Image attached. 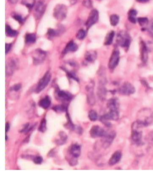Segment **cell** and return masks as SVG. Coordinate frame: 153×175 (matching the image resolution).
Wrapping results in <instances>:
<instances>
[{
  "label": "cell",
  "mask_w": 153,
  "mask_h": 175,
  "mask_svg": "<svg viewBox=\"0 0 153 175\" xmlns=\"http://www.w3.org/2000/svg\"><path fill=\"white\" fill-rule=\"evenodd\" d=\"M119 92L123 95L129 96L135 93V88L131 83L125 82L119 87Z\"/></svg>",
  "instance_id": "obj_7"
},
{
  "label": "cell",
  "mask_w": 153,
  "mask_h": 175,
  "mask_svg": "<svg viewBox=\"0 0 153 175\" xmlns=\"http://www.w3.org/2000/svg\"><path fill=\"white\" fill-rule=\"evenodd\" d=\"M36 40V36L33 33H28L26 35L25 41L26 43H33Z\"/></svg>",
  "instance_id": "obj_27"
},
{
  "label": "cell",
  "mask_w": 153,
  "mask_h": 175,
  "mask_svg": "<svg viewBox=\"0 0 153 175\" xmlns=\"http://www.w3.org/2000/svg\"><path fill=\"white\" fill-rule=\"evenodd\" d=\"M82 3L85 7L88 8L92 7V0H83Z\"/></svg>",
  "instance_id": "obj_39"
},
{
  "label": "cell",
  "mask_w": 153,
  "mask_h": 175,
  "mask_svg": "<svg viewBox=\"0 0 153 175\" xmlns=\"http://www.w3.org/2000/svg\"><path fill=\"white\" fill-rule=\"evenodd\" d=\"M55 150L56 149H55V148H54V149H53L51 150L50 152H49V153H48V156L50 157H53L55 156L56 151Z\"/></svg>",
  "instance_id": "obj_45"
},
{
  "label": "cell",
  "mask_w": 153,
  "mask_h": 175,
  "mask_svg": "<svg viewBox=\"0 0 153 175\" xmlns=\"http://www.w3.org/2000/svg\"><path fill=\"white\" fill-rule=\"evenodd\" d=\"M67 119H68V122L65 125V127H66L67 128L69 129L72 130H74L75 129V126L73 123L71 121V118H70V116L69 115L68 112V110L67 111Z\"/></svg>",
  "instance_id": "obj_30"
},
{
  "label": "cell",
  "mask_w": 153,
  "mask_h": 175,
  "mask_svg": "<svg viewBox=\"0 0 153 175\" xmlns=\"http://www.w3.org/2000/svg\"><path fill=\"white\" fill-rule=\"evenodd\" d=\"M131 37L128 32L124 30L119 32L116 37V43L119 46L128 51L131 45Z\"/></svg>",
  "instance_id": "obj_2"
},
{
  "label": "cell",
  "mask_w": 153,
  "mask_h": 175,
  "mask_svg": "<svg viewBox=\"0 0 153 175\" xmlns=\"http://www.w3.org/2000/svg\"><path fill=\"white\" fill-rule=\"evenodd\" d=\"M120 53L117 48H115L113 50L112 54L110 57L108 68L111 70H114L118 65L120 60Z\"/></svg>",
  "instance_id": "obj_5"
},
{
  "label": "cell",
  "mask_w": 153,
  "mask_h": 175,
  "mask_svg": "<svg viewBox=\"0 0 153 175\" xmlns=\"http://www.w3.org/2000/svg\"><path fill=\"white\" fill-rule=\"evenodd\" d=\"M5 33L7 36L10 37H15L17 34V31L13 30L10 26L5 25Z\"/></svg>",
  "instance_id": "obj_28"
},
{
  "label": "cell",
  "mask_w": 153,
  "mask_h": 175,
  "mask_svg": "<svg viewBox=\"0 0 153 175\" xmlns=\"http://www.w3.org/2000/svg\"><path fill=\"white\" fill-rule=\"evenodd\" d=\"M77 158H74V157H73V158H71L70 161H69V164H70L71 166H75L77 164V162H78Z\"/></svg>",
  "instance_id": "obj_43"
},
{
  "label": "cell",
  "mask_w": 153,
  "mask_h": 175,
  "mask_svg": "<svg viewBox=\"0 0 153 175\" xmlns=\"http://www.w3.org/2000/svg\"><path fill=\"white\" fill-rule=\"evenodd\" d=\"M149 32L153 36V22L150 25L149 27Z\"/></svg>",
  "instance_id": "obj_48"
},
{
  "label": "cell",
  "mask_w": 153,
  "mask_h": 175,
  "mask_svg": "<svg viewBox=\"0 0 153 175\" xmlns=\"http://www.w3.org/2000/svg\"><path fill=\"white\" fill-rule=\"evenodd\" d=\"M137 21L141 27L146 26L149 23V20L146 17H139L137 19Z\"/></svg>",
  "instance_id": "obj_32"
},
{
  "label": "cell",
  "mask_w": 153,
  "mask_h": 175,
  "mask_svg": "<svg viewBox=\"0 0 153 175\" xmlns=\"http://www.w3.org/2000/svg\"><path fill=\"white\" fill-rule=\"evenodd\" d=\"M107 105L110 110H118L119 107V100L116 98H112L108 101Z\"/></svg>",
  "instance_id": "obj_18"
},
{
  "label": "cell",
  "mask_w": 153,
  "mask_h": 175,
  "mask_svg": "<svg viewBox=\"0 0 153 175\" xmlns=\"http://www.w3.org/2000/svg\"><path fill=\"white\" fill-rule=\"evenodd\" d=\"M67 8L63 4H58L56 5L54 10V16L57 20H64L67 16Z\"/></svg>",
  "instance_id": "obj_4"
},
{
  "label": "cell",
  "mask_w": 153,
  "mask_h": 175,
  "mask_svg": "<svg viewBox=\"0 0 153 175\" xmlns=\"http://www.w3.org/2000/svg\"><path fill=\"white\" fill-rule=\"evenodd\" d=\"M105 84L100 83L99 86L97 88V94L98 98L101 100H104L107 97V90L105 87Z\"/></svg>",
  "instance_id": "obj_21"
},
{
  "label": "cell",
  "mask_w": 153,
  "mask_h": 175,
  "mask_svg": "<svg viewBox=\"0 0 153 175\" xmlns=\"http://www.w3.org/2000/svg\"><path fill=\"white\" fill-rule=\"evenodd\" d=\"M17 67L16 61L14 59H11L6 63V73L8 75H11Z\"/></svg>",
  "instance_id": "obj_16"
},
{
  "label": "cell",
  "mask_w": 153,
  "mask_h": 175,
  "mask_svg": "<svg viewBox=\"0 0 153 175\" xmlns=\"http://www.w3.org/2000/svg\"><path fill=\"white\" fill-rule=\"evenodd\" d=\"M33 162L35 164H40L43 162V158L41 156H38L35 157L33 159Z\"/></svg>",
  "instance_id": "obj_40"
},
{
  "label": "cell",
  "mask_w": 153,
  "mask_h": 175,
  "mask_svg": "<svg viewBox=\"0 0 153 175\" xmlns=\"http://www.w3.org/2000/svg\"><path fill=\"white\" fill-rule=\"evenodd\" d=\"M51 104V100L50 97L46 96L40 100L39 102V105L44 109H47Z\"/></svg>",
  "instance_id": "obj_24"
},
{
  "label": "cell",
  "mask_w": 153,
  "mask_h": 175,
  "mask_svg": "<svg viewBox=\"0 0 153 175\" xmlns=\"http://www.w3.org/2000/svg\"><path fill=\"white\" fill-rule=\"evenodd\" d=\"M137 2H140V3H145L149 1V0H136Z\"/></svg>",
  "instance_id": "obj_52"
},
{
  "label": "cell",
  "mask_w": 153,
  "mask_h": 175,
  "mask_svg": "<svg viewBox=\"0 0 153 175\" xmlns=\"http://www.w3.org/2000/svg\"><path fill=\"white\" fill-rule=\"evenodd\" d=\"M69 2L71 5H74L76 3L77 0H69Z\"/></svg>",
  "instance_id": "obj_51"
},
{
  "label": "cell",
  "mask_w": 153,
  "mask_h": 175,
  "mask_svg": "<svg viewBox=\"0 0 153 175\" xmlns=\"http://www.w3.org/2000/svg\"><path fill=\"white\" fill-rule=\"evenodd\" d=\"M77 49H78V46L76 45V44L74 43L73 41H71L69 43H68L62 53L64 55H65L69 52L76 51Z\"/></svg>",
  "instance_id": "obj_22"
},
{
  "label": "cell",
  "mask_w": 153,
  "mask_h": 175,
  "mask_svg": "<svg viewBox=\"0 0 153 175\" xmlns=\"http://www.w3.org/2000/svg\"><path fill=\"white\" fill-rule=\"evenodd\" d=\"M106 132L104 129L98 125L93 126L90 130V136L93 138L103 137Z\"/></svg>",
  "instance_id": "obj_12"
},
{
  "label": "cell",
  "mask_w": 153,
  "mask_h": 175,
  "mask_svg": "<svg viewBox=\"0 0 153 175\" xmlns=\"http://www.w3.org/2000/svg\"><path fill=\"white\" fill-rule=\"evenodd\" d=\"M119 112L118 110H110L109 112L101 117L100 120L105 125L107 126H110L111 124L108 121L109 120L116 121L119 119Z\"/></svg>",
  "instance_id": "obj_3"
},
{
  "label": "cell",
  "mask_w": 153,
  "mask_h": 175,
  "mask_svg": "<svg viewBox=\"0 0 153 175\" xmlns=\"http://www.w3.org/2000/svg\"><path fill=\"white\" fill-rule=\"evenodd\" d=\"M66 72L68 74V76L69 78H71V79H73L75 81H76L77 82H79L78 78H77V76L76 75V73L73 71H69L68 70L65 69Z\"/></svg>",
  "instance_id": "obj_36"
},
{
  "label": "cell",
  "mask_w": 153,
  "mask_h": 175,
  "mask_svg": "<svg viewBox=\"0 0 153 175\" xmlns=\"http://www.w3.org/2000/svg\"><path fill=\"white\" fill-rule=\"evenodd\" d=\"M97 57V53L94 51H89L86 52L85 58L86 61L89 62H93Z\"/></svg>",
  "instance_id": "obj_23"
},
{
  "label": "cell",
  "mask_w": 153,
  "mask_h": 175,
  "mask_svg": "<svg viewBox=\"0 0 153 175\" xmlns=\"http://www.w3.org/2000/svg\"><path fill=\"white\" fill-rule=\"evenodd\" d=\"M137 11L134 9H131L128 12V17H136L137 15Z\"/></svg>",
  "instance_id": "obj_41"
},
{
  "label": "cell",
  "mask_w": 153,
  "mask_h": 175,
  "mask_svg": "<svg viewBox=\"0 0 153 175\" xmlns=\"http://www.w3.org/2000/svg\"><path fill=\"white\" fill-rule=\"evenodd\" d=\"M46 6L43 2H38L35 7L34 14L36 18H40V17L42 16L44 11H46Z\"/></svg>",
  "instance_id": "obj_15"
},
{
  "label": "cell",
  "mask_w": 153,
  "mask_h": 175,
  "mask_svg": "<svg viewBox=\"0 0 153 175\" xmlns=\"http://www.w3.org/2000/svg\"><path fill=\"white\" fill-rule=\"evenodd\" d=\"M140 59L143 63H146L148 61V50L146 43L144 41H140Z\"/></svg>",
  "instance_id": "obj_13"
},
{
  "label": "cell",
  "mask_w": 153,
  "mask_h": 175,
  "mask_svg": "<svg viewBox=\"0 0 153 175\" xmlns=\"http://www.w3.org/2000/svg\"><path fill=\"white\" fill-rule=\"evenodd\" d=\"M21 88V85L20 84H15L12 87V89L15 91H18Z\"/></svg>",
  "instance_id": "obj_44"
},
{
  "label": "cell",
  "mask_w": 153,
  "mask_h": 175,
  "mask_svg": "<svg viewBox=\"0 0 153 175\" xmlns=\"http://www.w3.org/2000/svg\"><path fill=\"white\" fill-rule=\"evenodd\" d=\"M119 17L115 14L111 15L110 17V21L111 25L113 26H115L119 23Z\"/></svg>",
  "instance_id": "obj_29"
},
{
  "label": "cell",
  "mask_w": 153,
  "mask_h": 175,
  "mask_svg": "<svg viewBox=\"0 0 153 175\" xmlns=\"http://www.w3.org/2000/svg\"><path fill=\"white\" fill-rule=\"evenodd\" d=\"M10 125L9 123L8 122H7L6 124H5V132L7 133L8 132L9 130H10Z\"/></svg>",
  "instance_id": "obj_49"
},
{
  "label": "cell",
  "mask_w": 153,
  "mask_h": 175,
  "mask_svg": "<svg viewBox=\"0 0 153 175\" xmlns=\"http://www.w3.org/2000/svg\"><path fill=\"white\" fill-rule=\"evenodd\" d=\"M128 19L130 22L132 23H136L137 21V19H136V17H128Z\"/></svg>",
  "instance_id": "obj_47"
},
{
  "label": "cell",
  "mask_w": 153,
  "mask_h": 175,
  "mask_svg": "<svg viewBox=\"0 0 153 175\" xmlns=\"http://www.w3.org/2000/svg\"><path fill=\"white\" fill-rule=\"evenodd\" d=\"M99 19V13L97 10H92L88 17V19L86 22L85 25L87 29H89L96 23Z\"/></svg>",
  "instance_id": "obj_10"
},
{
  "label": "cell",
  "mask_w": 153,
  "mask_h": 175,
  "mask_svg": "<svg viewBox=\"0 0 153 175\" xmlns=\"http://www.w3.org/2000/svg\"><path fill=\"white\" fill-rule=\"evenodd\" d=\"M46 57V53L41 49L35 50L32 54L33 62L35 65H38L43 62Z\"/></svg>",
  "instance_id": "obj_8"
},
{
  "label": "cell",
  "mask_w": 153,
  "mask_h": 175,
  "mask_svg": "<svg viewBox=\"0 0 153 175\" xmlns=\"http://www.w3.org/2000/svg\"><path fill=\"white\" fill-rule=\"evenodd\" d=\"M115 35V33L114 31H111L107 34L105 39L104 45L109 46L111 45L113 42V39Z\"/></svg>",
  "instance_id": "obj_26"
},
{
  "label": "cell",
  "mask_w": 153,
  "mask_h": 175,
  "mask_svg": "<svg viewBox=\"0 0 153 175\" xmlns=\"http://www.w3.org/2000/svg\"><path fill=\"white\" fill-rule=\"evenodd\" d=\"M88 117H89V119L91 121L94 122V121H96L97 119V117H98L97 112L94 110H91L89 111Z\"/></svg>",
  "instance_id": "obj_31"
},
{
  "label": "cell",
  "mask_w": 153,
  "mask_h": 175,
  "mask_svg": "<svg viewBox=\"0 0 153 175\" xmlns=\"http://www.w3.org/2000/svg\"><path fill=\"white\" fill-rule=\"evenodd\" d=\"M51 78V75L49 71H47L38 83L37 88L36 89V93L40 92L46 87L50 81Z\"/></svg>",
  "instance_id": "obj_6"
},
{
  "label": "cell",
  "mask_w": 153,
  "mask_h": 175,
  "mask_svg": "<svg viewBox=\"0 0 153 175\" xmlns=\"http://www.w3.org/2000/svg\"><path fill=\"white\" fill-rule=\"evenodd\" d=\"M76 38L79 40H83L86 36V32L83 29H80L77 32Z\"/></svg>",
  "instance_id": "obj_37"
},
{
  "label": "cell",
  "mask_w": 153,
  "mask_h": 175,
  "mask_svg": "<svg viewBox=\"0 0 153 175\" xmlns=\"http://www.w3.org/2000/svg\"><path fill=\"white\" fill-rule=\"evenodd\" d=\"M69 151L72 156L76 158H78L81 154V147L79 144H75L72 145Z\"/></svg>",
  "instance_id": "obj_20"
},
{
  "label": "cell",
  "mask_w": 153,
  "mask_h": 175,
  "mask_svg": "<svg viewBox=\"0 0 153 175\" xmlns=\"http://www.w3.org/2000/svg\"><path fill=\"white\" fill-rule=\"evenodd\" d=\"M57 95L58 99L61 100L62 101H70L72 99V94L64 90H57Z\"/></svg>",
  "instance_id": "obj_17"
},
{
  "label": "cell",
  "mask_w": 153,
  "mask_h": 175,
  "mask_svg": "<svg viewBox=\"0 0 153 175\" xmlns=\"http://www.w3.org/2000/svg\"><path fill=\"white\" fill-rule=\"evenodd\" d=\"M53 109L56 112H64L68 110V108L64 105H58L54 106Z\"/></svg>",
  "instance_id": "obj_33"
},
{
  "label": "cell",
  "mask_w": 153,
  "mask_h": 175,
  "mask_svg": "<svg viewBox=\"0 0 153 175\" xmlns=\"http://www.w3.org/2000/svg\"><path fill=\"white\" fill-rule=\"evenodd\" d=\"M136 125L138 128H142L150 125L153 122V112L148 108L140 109L137 115Z\"/></svg>",
  "instance_id": "obj_1"
},
{
  "label": "cell",
  "mask_w": 153,
  "mask_h": 175,
  "mask_svg": "<svg viewBox=\"0 0 153 175\" xmlns=\"http://www.w3.org/2000/svg\"><path fill=\"white\" fill-rule=\"evenodd\" d=\"M121 152L119 151H116L114 154H112V156L110 158L109 161V164L110 166H113L116 164L117 163L121 160L122 157Z\"/></svg>",
  "instance_id": "obj_19"
},
{
  "label": "cell",
  "mask_w": 153,
  "mask_h": 175,
  "mask_svg": "<svg viewBox=\"0 0 153 175\" xmlns=\"http://www.w3.org/2000/svg\"><path fill=\"white\" fill-rule=\"evenodd\" d=\"M14 19H15L16 21L19 22V23H22L23 22V19L21 16L18 15H15L13 16Z\"/></svg>",
  "instance_id": "obj_42"
},
{
  "label": "cell",
  "mask_w": 153,
  "mask_h": 175,
  "mask_svg": "<svg viewBox=\"0 0 153 175\" xmlns=\"http://www.w3.org/2000/svg\"><path fill=\"white\" fill-rule=\"evenodd\" d=\"M11 44H5V54H7V53H8L9 51H10L11 47Z\"/></svg>",
  "instance_id": "obj_46"
},
{
  "label": "cell",
  "mask_w": 153,
  "mask_h": 175,
  "mask_svg": "<svg viewBox=\"0 0 153 175\" xmlns=\"http://www.w3.org/2000/svg\"><path fill=\"white\" fill-rule=\"evenodd\" d=\"M59 136L60 138L58 140H56L55 142L58 145H63L66 143L68 139V136L65 132L63 131H61L59 132Z\"/></svg>",
  "instance_id": "obj_25"
},
{
  "label": "cell",
  "mask_w": 153,
  "mask_h": 175,
  "mask_svg": "<svg viewBox=\"0 0 153 175\" xmlns=\"http://www.w3.org/2000/svg\"><path fill=\"white\" fill-rule=\"evenodd\" d=\"M8 136L7 135H5V141H7L8 140Z\"/></svg>",
  "instance_id": "obj_53"
},
{
  "label": "cell",
  "mask_w": 153,
  "mask_h": 175,
  "mask_svg": "<svg viewBox=\"0 0 153 175\" xmlns=\"http://www.w3.org/2000/svg\"><path fill=\"white\" fill-rule=\"evenodd\" d=\"M116 136V133L115 131H111L110 132H107L106 134L103 137L102 145L105 149H107L110 146L111 144L112 143L113 140Z\"/></svg>",
  "instance_id": "obj_9"
},
{
  "label": "cell",
  "mask_w": 153,
  "mask_h": 175,
  "mask_svg": "<svg viewBox=\"0 0 153 175\" xmlns=\"http://www.w3.org/2000/svg\"><path fill=\"white\" fill-rule=\"evenodd\" d=\"M58 34L57 31L53 29H49L47 32V35L48 36V37L50 38V39H52V38L55 37V36Z\"/></svg>",
  "instance_id": "obj_38"
},
{
  "label": "cell",
  "mask_w": 153,
  "mask_h": 175,
  "mask_svg": "<svg viewBox=\"0 0 153 175\" xmlns=\"http://www.w3.org/2000/svg\"><path fill=\"white\" fill-rule=\"evenodd\" d=\"M19 0H8V1L11 4H15L18 2Z\"/></svg>",
  "instance_id": "obj_50"
},
{
  "label": "cell",
  "mask_w": 153,
  "mask_h": 175,
  "mask_svg": "<svg viewBox=\"0 0 153 175\" xmlns=\"http://www.w3.org/2000/svg\"><path fill=\"white\" fill-rule=\"evenodd\" d=\"M131 139L134 143L140 145L142 143V132L139 130V128H132Z\"/></svg>",
  "instance_id": "obj_14"
},
{
  "label": "cell",
  "mask_w": 153,
  "mask_h": 175,
  "mask_svg": "<svg viewBox=\"0 0 153 175\" xmlns=\"http://www.w3.org/2000/svg\"><path fill=\"white\" fill-rule=\"evenodd\" d=\"M46 121L45 118H43L40 122V125L38 128V130L41 132L44 133L46 130Z\"/></svg>",
  "instance_id": "obj_34"
},
{
  "label": "cell",
  "mask_w": 153,
  "mask_h": 175,
  "mask_svg": "<svg viewBox=\"0 0 153 175\" xmlns=\"http://www.w3.org/2000/svg\"><path fill=\"white\" fill-rule=\"evenodd\" d=\"M22 3L28 8L31 9L35 4V0H23Z\"/></svg>",
  "instance_id": "obj_35"
},
{
  "label": "cell",
  "mask_w": 153,
  "mask_h": 175,
  "mask_svg": "<svg viewBox=\"0 0 153 175\" xmlns=\"http://www.w3.org/2000/svg\"><path fill=\"white\" fill-rule=\"evenodd\" d=\"M86 90L87 91V100L90 105L93 106L96 102L95 95L94 93V84L92 83L86 87Z\"/></svg>",
  "instance_id": "obj_11"
}]
</instances>
